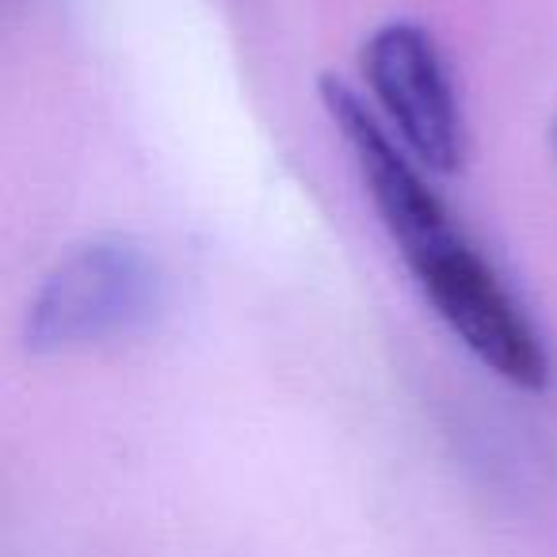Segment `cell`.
<instances>
[{
	"label": "cell",
	"mask_w": 557,
	"mask_h": 557,
	"mask_svg": "<svg viewBox=\"0 0 557 557\" xmlns=\"http://www.w3.org/2000/svg\"><path fill=\"white\" fill-rule=\"evenodd\" d=\"M164 278L131 237H96L65 252L27 306L24 341L35 356H70L141 333L157 318Z\"/></svg>",
	"instance_id": "7a4b0ae2"
},
{
	"label": "cell",
	"mask_w": 557,
	"mask_h": 557,
	"mask_svg": "<svg viewBox=\"0 0 557 557\" xmlns=\"http://www.w3.org/2000/svg\"><path fill=\"white\" fill-rule=\"evenodd\" d=\"M321 103L435 318L496 379L527 394L546 389L554 367L542 333L493 260L466 237L440 191L428 184L424 164L344 81H321Z\"/></svg>",
	"instance_id": "6da1fadb"
},
{
	"label": "cell",
	"mask_w": 557,
	"mask_h": 557,
	"mask_svg": "<svg viewBox=\"0 0 557 557\" xmlns=\"http://www.w3.org/2000/svg\"><path fill=\"white\" fill-rule=\"evenodd\" d=\"M363 81L371 108L397 141L428 172L462 169L466 161V115L455 77L447 70L440 42L412 20H394L371 32L363 42Z\"/></svg>",
	"instance_id": "3957f363"
}]
</instances>
